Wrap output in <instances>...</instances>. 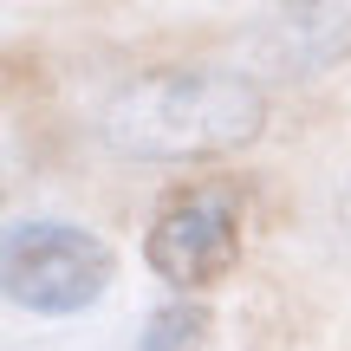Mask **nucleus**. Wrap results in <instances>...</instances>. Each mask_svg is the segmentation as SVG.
Segmentation results:
<instances>
[{
  "label": "nucleus",
  "instance_id": "obj_1",
  "mask_svg": "<svg viewBox=\"0 0 351 351\" xmlns=\"http://www.w3.org/2000/svg\"><path fill=\"white\" fill-rule=\"evenodd\" d=\"M267 124V98L254 78L221 65H163L117 85L98 111L104 150L130 163H189L254 143Z\"/></svg>",
  "mask_w": 351,
  "mask_h": 351
},
{
  "label": "nucleus",
  "instance_id": "obj_2",
  "mask_svg": "<svg viewBox=\"0 0 351 351\" xmlns=\"http://www.w3.org/2000/svg\"><path fill=\"white\" fill-rule=\"evenodd\" d=\"M0 280L7 300L33 319H78L111 293L117 254L104 234L78 221H13L0 241Z\"/></svg>",
  "mask_w": 351,
  "mask_h": 351
},
{
  "label": "nucleus",
  "instance_id": "obj_3",
  "mask_svg": "<svg viewBox=\"0 0 351 351\" xmlns=\"http://www.w3.org/2000/svg\"><path fill=\"white\" fill-rule=\"evenodd\" d=\"M241 189L234 182H195L182 195H169L156 208L143 254H150L156 280H169L176 293H195L208 280H221L241 261Z\"/></svg>",
  "mask_w": 351,
  "mask_h": 351
},
{
  "label": "nucleus",
  "instance_id": "obj_4",
  "mask_svg": "<svg viewBox=\"0 0 351 351\" xmlns=\"http://www.w3.org/2000/svg\"><path fill=\"white\" fill-rule=\"evenodd\" d=\"M351 59V0L274 7L234 39V72L254 85H306Z\"/></svg>",
  "mask_w": 351,
  "mask_h": 351
},
{
  "label": "nucleus",
  "instance_id": "obj_5",
  "mask_svg": "<svg viewBox=\"0 0 351 351\" xmlns=\"http://www.w3.org/2000/svg\"><path fill=\"white\" fill-rule=\"evenodd\" d=\"M208 332V313L189 300H169L150 313V326L137 332V351H195V339Z\"/></svg>",
  "mask_w": 351,
  "mask_h": 351
},
{
  "label": "nucleus",
  "instance_id": "obj_6",
  "mask_svg": "<svg viewBox=\"0 0 351 351\" xmlns=\"http://www.w3.org/2000/svg\"><path fill=\"white\" fill-rule=\"evenodd\" d=\"M339 215H345V234H351V182H345V202H339Z\"/></svg>",
  "mask_w": 351,
  "mask_h": 351
}]
</instances>
